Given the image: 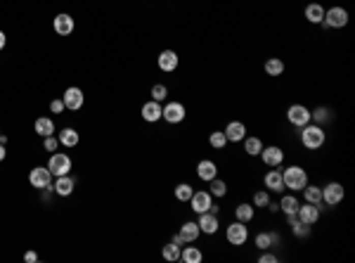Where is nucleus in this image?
Returning a JSON list of instances; mask_svg holds the SVG:
<instances>
[{
    "label": "nucleus",
    "mask_w": 355,
    "mask_h": 263,
    "mask_svg": "<svg viewBox=\"0 0 355 263\" xmlns=\"http://www.w3.org/2000/svg\"><path fill=\"white\" fill-rule=\"evenodd\" d=\"M324 140H327V133L324 128L317 124H306L301 128V142L306 150H320L324 145Z\"/></svg>",
    "instance_id": "obj_1"
},
{
    "label": "nucleus",
    "mask_w": 355,
    "mask_h": 263,
    "mask_svg": "<svg viewBox=\"0 0 355 263\" xmlns=\"http://www.w3.org/2000/svg\"><path fill=\"white\" fill-rule=\"evenodd\" d=\"M282 180H284V187H287V190L301 192V190L308 185V173L301 166H289L282 171Z\"/></svg>",
    "instance_id": "obj_2"
},
{
    "label": "nucleus",
    "mask_w": 355,
    "mask_h": 263,
    "mask_svg": "<svg viewBox=\"0 0 355 263\" xmlns=\"http://www.w3.org/2000/svg\"><path fill=\"white\" fill-rule=\"evenodd\" d=\"M28 183L36 187V190H52V173H50L48 166H36L31 173H28Z\"/></svg>",
    "instance_id": "obj_3"
},
{
    "label": "nucleus",
    "mask_w": 355,
    "mask_h": 263,
    "mask_svg": "<svg viewBox=\"0 0 355 263\" xmlns=\"http://www.w3.org/2000/svg\"><path fill=\"white\" fill-rule=\"evenodd\" d=\"M348 10H343V7H329V10H324V24H327V28H343L346 24H348Z\"/></svg>",
    "instance_id": "obj_4"
},
{
    "label": "nucleus",
    "mask_w": 355,
    "mask_h": 263,
    "mask_svg": "<svg viewBox=\"0 0 355 263\" xmlns=\"http://www.w3.org/2000/svg\"><path fill=\"white\" fill-rule=\"evenodd\" d=\"M225 237L232 247H242V244H246V240H249V228H246V223H242V221L230 223Z\"/></svg>",
    "instance_id": "obj_5"
},
{
    "label": "nucleus",
    "mask_w": 355,
    "mask_h": 263,
    "mask_svg": "<svg viewBox=\"0 0 355 263\" xmlns=\"http://www.w3.org/2000/svg\"><path fill=\"white\" fill-rule=\"evenodd\" d=\"M343 197H346V190H343L341 183H327V185L322 187V201H324L327 207L341 204Z\"/></svg>",
    "instance_id": "obj_6"
},
{
    "label": "nucleus",
    "mask_w": 355,
    "mask_h": 263,
    "mask_svg": "<svg viewBox=\"0 0 355 263\" xmlns=\"http://www.w3.org/2000/svg\"><path fill=\"white\" fill-rule=\"evenodd\" d=\"M287 119L289 124L296 126V128H303L306 124H310V109L306 104H291L287 109Z\"/></svg>",
    "instance_id": "obj_7"
},
{
    "label": "nucleus",
    "mask_w": 355,
    "mask_h": 263,
    "mask_svg": "<svg viewBox=\"0 0 355 263\" xmlns=\"http://www.w3.org/2000/svg\"><path fill=\"white\" fill-rule=\"evenodd\" d=\"M211 204H213V194L209 190H199V192H194L190 197V207L194 214H206L211 209Z\"/></svg>",
    "instance_id": "obj_8"
},
{
    "label": "nucleus",
    "mask_w": 355,
    "mask_h": 263,
    "mask_svg": "<svg viewBox=\"0 0 355 263\" xmlns=\"http://www.w3.org/2000/svg\"><path fill=\"white\" fill-rule=\"evenodd\" d=\"M48 168L52 176H67L69 171H71V159H69V154L55 152L48 161Z\"/></svg>",
    "instance_id": "obj_9"
},
{
    "label": "nucleus",
    "mask_w": 355,
    "mask_h": 263,
    "mask_svg": "<svg viewBox=\"0 0 355 263\" xmlns=\"http://www.w3.org/2000/svg\"><path fill=\"white\" fill-rule=\"evenodd\" d=\"M258 157L263 159V164H265V166H270V168H280V164L284 161V152H282L277 145L263 147Z\"/></svg>",
    "instance_id": "obj_10"
},
{
    "label": "nucleus",
    "mask_w": 355,
    "mask_h": 263,
    "mask_svg": "<svg viewBox=\"0 0 355 263\" xmlns=\"http://www.w3.org/2000/svg\"><path fill=\"white\" fill-rule=\"evenodd\" d=\"M301 223H308V225H315V223L320 221V204H299V211H296Z\"/></svg>",
    "instance_id": "obj_11"
},
{
    "label": "nucleus",
    "mask_w": 355,
    "mask_h": 263,
    "mask_svg": "<svg viewBox=\"0 0 355 263\" xmlns=\"http://www.w3.org/2000/svg\"><path fill=\"white\" fill-rule=\"evenodd\" d=\"M161 119H166L168 124H180L185 119V104H180V102H168L161 109Z\"/></svg>",
    "instance_id": "obj_12"
},
{
    "label": "nucleus",
    "mask_w": 355,
    "mask_h": 263,
    "mask_svg": "<svg viewBox=\"0 0 355 263\" xmlns=\"http://www.w3.org/2000/svg\"><path fill=\"white\" fill-rule=\"evenodd\" d=\"M199 230L201 232H206V235H216L220 228V223H218V216L211 214V211H206V214H199V221H197Z\"/></svg>",
    "instance_id": "obj_13"
},
{
    "label": "nucleus",
    "mask_w": 355,
    "mask_h": 263,
    "mask_svg": "<svg viewBox=\"0 0 355 263\" xmlns=\"http://www.w3.org/2000/svg\"><path fill=\"white\" fill-rule=\"evenodd\" d=\"M64 100V107L69 111H78L83 107V90L81 88H67V93L62 95Z\"/></svg>",
    "instance_id": "obj_14"
},
{
    "label": "nucleus",
    "mask_w": 355,
    "mask_h": 263,
    "mask_svg": "<svg viewBox=\"0 0 355 263\" xmlns=\"http://www.w3.org/2000/svg\"><path fill=\"white\" fill-rule=\"evenodd\" d=\"M76 187V180L71 178V176H57V180L52 183V192H57L60 197H69V194L74 192Z\"/></svg>",
    "instance_id": "obj_15"
},
{
    "label": "nucleus",
    "mask_w": 355,
    "mask_h": 263,
    "mask_svg": "<svg viewBox=\"0 0 355 263\" xmlns=\"http://www.w3.org/2000/svg\"><path fill=\"white\" fill-rule=\"evenodd\" d=\"M223 133H225L227 142H242V140L246 138V126L242 124V121H230Z\"/></svg>",
    "instance_id": "obj_16"
},
{
    "label": "nucleus",
    "mask_w": 355,
    "mask_h": 263,
    "mask_svg": "<svg viewBox=\"0 0 355 263\" xmlns=\"http://www.w3.org/2000/svg\"><path fill=\"white\" fill-rule=\"evenodd\" d=\"M178 52H173V50H164L161 55H159V69L166 71V74H171V71L178 69Z\"/></svg>",
    "instance_id": "obj_17"
},
{
    "label": "nucleus",
    "mask_w": 355,
    "mask_h": 263,
    "mask_svg": "<svg viewBox=\"0 0 355 263\" xmlns=\"http://www.w3.org/2000/svg\"><path fill=\"white\" fill-rule=\"evenodd\" d=\"M197 176L204 180V183L213 180L216 176H218V166H216V161H211V159L199 161V164H197Z\"/></svg>",
    "instance_id": "obj_18"
},
{
    "label": "nucleus",
    "mask_w": 355,
    "mask_h": 263,
    "mask_svg": "<svg viewBox=\"0 0 355 263\" xmlns=\"http://www.w3.org/2000/svg\"><path fill=\"white\" fill-rule=\"evenodd\" d=\"M303 14H306V19L310 21V24H322V21H324V7H322L320 3H308Z\"/></svg>",
    "instance_id": "obj_19"
},
{
    "label": "nucleus",
    "mask_w": 355,
    "mask_h": 263,
    "mask_svg": "<svg viewBox=\"0 0 355 263\" xmlns=\"http://www.w3.org/2000/svg\"><path fill=\"white\" fill-rule=\"evenodd\" d=\"M263 183H265V190H273V192H282L284 190V180H282V171H268L265 178H263Z\"/></svg>",
    "instance_id": "obj_20"
},
{
    "label": "nucleus",
    "mask_w": 355,
    "mask_h": 263,
    "mask_svg": "<svg viewBox=\"0 0 355 263\" xmlns=\"http://www.w3.org/2000/svg\"><path fill=\"white\" fill-rule=\"evenodd\" d=\"M253 242H256V247H258L260 251L270 249L273 244H280V235L277 232H258V235L253 237Z\"/></svg>",
    "instance_id": "obj_21"
},
{
    "label": "nucleus",
    "mask_w": 355,
    "mask_h": 263,
    "mask_svg": "<svg viewBox=\"0 0 355 263\" xmlns=\"http://www.w3.org/2000/svg\"><path fill=\"white\" fill-rule=\"evenodd\" d=\"M52 26H55V31L60 36H69L74 31V19H71L69 14H57L55 21H52Z\"/></svg>",
    "instance_id": "obj_22"
},
{
    "label": "nucleus",
    "mask_w": 355,
    "mask_h": 263,
    "mask_svg": "<svg viewBox=\"0 0 355 263\" xmlns=\"http://www.w3.org/2000/svg\"><path fill=\"white\" fill-rule=\"evenodd\" d=\"M161 109H164V107H161L157 100H152V102H147L142 107V119L144 121H150V124H154V121L161 119Z\"/></svg>",
    "instance_id": "obj_23"
},
{
    "label": "nucleus",
    "mask_w": 355,
    "mask_h": 263,
    "mask_svg": "<svg viewBox=\"0 0 355 263\" xmlns=\"http://www.w3.org/2000/svg\"><path fill=\"white\" fill-rule=\"evenodd\" d=\"M34 131L38 133L41 138H48V135H55V124H52V119L41 116V119H36Z\"/></svg>",
    "instance_id": "obj_24"
},
{
    "label": "nucleus",
    "mask_w": 355,
    "mask_h": 263,
    "mask_svg": "<svg viewBox=\"0 0 355 263\" xmlns=\"http://www.w3.org/2000/svg\"><path fill=\"white\" fill-rule=\"evenodd\" d=\"M180 261H185V263H201V261H204V254H201V249H197V247L185 244L183 249H180Z\"/></svg>",
    "instance_id": "obj_25"
},
{
    "label": "nucleus",
    "mask_w": 355,
    "mask_h": 263,
    "mask_svg": "<svg viewBox=\"0 0 355 263\" xmlns=\"http://www.w3.org/2000/svg\"><path fill=\"white\" fill-rule=\"evenodd\" d=\"M180 235H183V240H185L187 244H192L199 235H201V230H199V225H197L194 221H187L183 228H180Z\"/></svg>",
    "instance_id": "obj_26"
},
{
    "label": "nucleus",
    "mask_w": 355,
    "mask_h": 263,
    "mask_svg": "<svg viewBox=\"0 0 355 263\" xmlns=\"http://www.w3.org/2000/svg\"><path fill=\"white\" fill-rule=\"evenodd\" d=\"M253 216H256V207H253V204H239V207L234 209V218L242 223H251Z\"/></svg>",
    "instance_id": "obj_27"
},
{
    "label": "nucleus",
    "mask_w": 355,
    "mask_h": 263,
    "mask_svg": "<svg viewBox=\"0 0 355 263\" xmlns=\"http://www.w3.org/2000/svg\"><path fill=\"white\" fill-rule=\"evenodd\" d=\"M265 74L268 76H282V74H284V62H282L280 57L265 60Z\"/></svg>",
    "instance_id": "obj_28"
},
{
    "label": "nucleus",
    "mask_w": 355,
    "mask_h": 263,
    "mask_svg": "<svg viewBox=\"0 0 355 263\" xmlns=\"http://www.w3.org/2000/svg\"><path fill=\"white\" fill-rule=\"evenodd\" d=\"M299 204H301V201L296 199L294 194H284L282 201H280V211H284V216L296 214V211H299Z\"/></svg>",
    "instance_id": "obj_29"
},
{
    "label": "nucleus",
    "mask_w": 355,
    "mask_h": 263,
    "mask_svg": "<svg viewBox=\"0 0 355 263\" xmlns=\"http://www.w3.org/2000/svg\"><path fill=\"white\" fill-rule=\"evenodd\" d=\"M303 199L310 201V204H322V187H315V185H306L303 190Z\"/></svg>",
    "instance_id": "obj_30"
},
{
    "label": "nucleus",
    "mask_w": 355,
    "mask_h": 263,
    "mask_svg": "<svg viewBox=\"0 0 355 263\" xmlns=\"http://www.w3.org/2000/svg\"><path fill=\"white\" fill-rule=\"evenodd\" d=\"M242 142H244V152L249 154V157H258L260 150H263V142H260V138H244Z\"/></svg>",
    "instance_id": "obj_31"
},
{
    "label": "nucleus",
    "mask_w": 355,
    "mask_h": 263,
    "mask_svg": "<svg viewBox=\"0 0 355 263\" xmlns=\"http://www.w3.org/2000/svg\"><path fill=\"white\" fill-rule=\"evenodd\" d=\"M209 192H211L213 197H225V194H227V183L216 176L213 180H209Z\"/></svg>",
    "instance_id": "obj_32"
},
{
    "label": "nucleus",
    "mask_w": 355,
    "mask_h": 263,
    "mask_svg": "<svg viewBox=\"0 0 355 263\" xmlns=\"http://www.w3.org/2000/svg\"><path fill=\"white\" fill-rule=\"evenodd\" d=\"M60 145L76 147V145H78V133H76L74 128H64V131L60 133Z\"/></svg>",
    "instance_id": "obj_33"
},
{
    "label": "nucleus",
    "mask_w": 355,
    "mask_h": 263,
    "mask_svg": "<svg viewBox=\"0 0 355 263\" xmlns=\"http://www.w3.org/2000/svg\"><path fill=\"white\" fill-rule=\"evenodd\" d=\"M332 119V111L327 109V107H317L315 111H310V121H315L317 126H322L324 121H329Z\"/></svg>",
    "instance_id": "obj_34"
},
{
    "label": "nucleus",
    "mask_w": 355,
    "mask_h": 263,
    "mask_svg": "<svg viewBox=\"0 0 355 263\" xmlns=\"http://www.w3.org/2000/svg\"><path fill=\"white\" fill-rule=\"evenodd\" d=\"M209 145L213 147V150H223V147L227 145V138L223 131H213L211 135H209Z\"/></svg>",
    "instance_id": "obj_35"
},
{
    "label": "nucleus",
    "mask_w": 355,
    "mask_h": 263,
    "mask_svg": "<svg viewBox=\"0 0 355 263\" xmlns=\"http://www.w3.org/2000/svg\"><path fill=\"white\" fill-rule=\"evenodd\" d=\"M192 194H194V187H192L190 183H180V185L175 187V199H180V201H190Z\"/></svg>",
    "instance_id": "obj_36"
},
{
    "label": "nucleus",
    "mask_w": 355,
    "mask_h": 263,
    "mask_svg": "<svg viewBox=\"0 0 355 263\" xmlns=\"http://www.w3.org/2000/svg\"><path fill=\"white\" fill-rule=\"evenodd\" d=\"M180 249H183V247H178L175 242H171V244H166L161 254H164L166 261H180Z\"/></svg>",
    "instance_id": "obj_37"
},
{
    "label": "nucleus",
    "mask_w": 355,
    "mask_h": 263,
    "mask_svg": "<svg viewBox=\"0 0 355 263\" xmlns=\"http://www.w3.org/2000/svg\"><path fill=\"white\" fill-rule=\"evenodd\" d=\"M268 201H270V194H268L265 190H258V192L253 194V207L256 209H265Z\"/></svg>",
    "instance_id": "obj_38"
},
{
    "label": "nucleus",
    "mask_w": 355,
    "mask_h": 263,
    "mask_svg": "<svg viewBox=\"0 0 355 263\" xmlns=\"http://www.w3.org/2000/svg\"><path fill=\"white\" fill-rule=\"evenodd\" d=\"M166 95H168V88L161 83L152 85V100H157V102H161V100H166Z\"/></svg>",
    "instance_id": "obj_39"
},
{
    "label": "nucleus",
    "mask_w": 355,
    "mask_h": 263,
    "mask_svg": "<svg viewBox=\"0 0 355 263\" xmlns=\"http://www.w3.org/2000/svg\"><path fill=\"white\" fill-rule=\"evenodd\" d=\"M291 228H294V235H296V237H308V235H310V225H308V223L296 221Z\"/></svg>",
    "instance_id": "obj_40"
},
{
    "label": "nucleus",
    "mask_w": 355,
    "mask_h": 263,
    "mask_svg": "<svg viewBox=\"0 0 355 263\" xmlns=\"http://www.w3.org/2000/svg\"><path fill=\"white\" fill-rule=\"evenodd\" d=\"M45 142H43V147H45V152H57V145H60V138H55V135H48V138H43Z\"/></svg>",
    "instance_id": "obj_41"
},
{
    "label": "nucleus",
    "mask_w": 355,
    "mask_h": 263,
    "mask_svg": "<svg viewBox=\"0 0 355 263\" xmlns=\"http://www.w3.org/2000/svg\"><path fill=\"white\" fill-rule=\"evenodd\" d=\"M258 261H260V263H277V261H280V258L275 256V254H270V249H265V251H260Z\"/></svg>",
    "instance_id": "obj_42"
},
{
    "label": "nucleus",
    "mask_w": 355,
    "mask_h": 263,
    "mask_svg": "<svg viewBox=\"0 0 355 263\" xmlns=\"http://www.w3.org/2000/svg\"><path fill=\"white\" fill-rule=\"evenodd\" d=\"M64 109H67V107H64V100H52V102H50V111H52V114H62Z\"/></svg>",
    "instance_id": "obj_43"
},
{
    "label": "nucleus",
    "mask_w": 355,
    "mask_h": 263,
    "mask_svg": "<svg viewBox=\"0 0 355 263\" xmlns=\"http://www.w3.org/2000/svg\"><path fill=\"white\" fill-rule=\"evenodd\" d=\"M24 261L36 263V261H38V254H36V251H26V254H24Z\"/></svg>",
    "instance_id": "obj_44"
},
{
    "label": "nucleus",
    "mask_w": 355,
    "mask_h": 263,
    "mask_svg": "<svg viewBox=\"0 0 355 263\" xmlns=\"http://www.w3.org/2000/svg\"><path fill=\"white\" fill-rule=\"evenodd\" d=\"M173 242H175L178 247H185V244H187V242L183 240V235H180V232H175V235H173Z\"/></svg>",
    "instance_id": "obj_45"
},
{
    "label": "nucleus",
    "mask_w": 355,
    "mask_h": 263,
    "mask_svg": "<svg viewBox=\"0 0 355 263\" xmlns=\"http://www.w3.org/2000/svg\"><path fill=\"white\" fill-rule=\"evenodd\" d=\"M268 211L277 214V211H280V204H275V201H268Z\"/></svg>",
    "instance_id": "obj_46"
},
{
    "label": "nucleus",
    "mask_w": 355,
    "mask_h": 263,
    "mask_svg": "<svg viewBox=\"0 0 355 263\" xmlns=\"http://www.w3.org/2000/svg\"><path fill=\"white\" fill-rule=\"evenodd\" d=\"M5 43H7V38H5V34H3V31H0V50L5 48Z\"/></svg>",
    "instance_id": "obj_47"
},
{
    "label": "nucleus",
    "mask_w": 355,
    "mask_h": 263,
    "mask_svg": "<svg viewBox=\"0 0 355 263\" xmlns=\"http://www.w3.org/2000/svg\"><path fill=\"white\" fill-rule=\"evenodd\" d=\"M209 211H211V214H216V216H218V211H220V207H218V204H211V209H209Z\"/></svg>",
    "instance_id": "obj_48"
},
{
    "label": "nucleus",
    "mask_w": 355,
    "mask_h": 263,
    "mask_svg": "<svg viewBox=\"0 0 355 263\" xmlns=\"http://www.w3.org/2000/svg\"><path fill=\"white\" fill-rule=\"evenodd\" d=\"M5 145H3V142H0V161H3V159H5Z\"/></svg>",
    "instance_id": "obj_49"
},
{
    "label": "nucleus",
    "mask_w": 355,
    "mask_h": 263,
    "mask_svg": "<svg viewBox=\"0 0 355 263\" xmlns=\"http://www.w3.org/2000/svg\"><path fill=\"white\" fill-rule=\"evenodd\" d=\"M0 135H3V133H0Z\"/></svg>",
    "instance_id": "obj_50"
}]
</instances>
